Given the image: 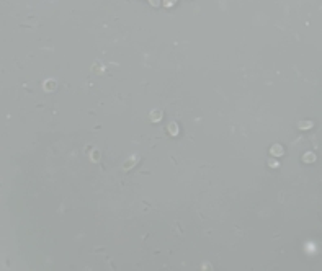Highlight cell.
Returning a JSON list of instances; mask_svg holds the SVG:
<instances>
[{
  "label": "cell",
  "instance_id": "6da1fadb",
  "mask_svg": "<svg viewBox=\"0 0 322 271\" xmlns=\"http://www.w3.org/2000/svg\"><path fill=\"white\" fill-rule=\"evenodd\" d=\"M270 152H272L273 157H281L283 155V147H281V145H273Z\"/></svg>",
  "mask_w": 322,
  "mask_h": 271
},
{
  "label": "cell",
  "instance_id": "7a4b0ae2",
  "mask_svg": "<svg viewBox=\"0 0 322 271\" xmlns=\"http://www.w3.org/2000/svg\"><path fill=\"white\" fill-rule=\"evenodd\" d=\"M160 119H162V111L157 110V111H152L151 113V121L156 122V121H160Z\"/></svg>",
  "mask_w": 322,
  "mask_h": 271
},
{
  "label": "cell",
  "instance_id": "3957f363",
  "mask_svg": "<svg viewBox=\"0 0 322 271\" xmlns=\"http://www.w3.org/2000/svg\"><path fill=\"white\" fill-rule=\"evenodd\" d=\"M303 160L306 162V163H311V162L316 160V155L312 152H306V154H304V157H303Z\"/></svg>",
  "mask_w": 322,
  "mask_h": 271
},
{
  "label": "cell",
  "instance_id": "277c9868",
  "mask_svg": "<svg viewBox=\"0 0 322 271\" xmlns=\"http://www.w3.org/2000/svg\"><path fill=\"white\" fill-rule=\"evenodd\" d=\"M168 131H170L172 136H177L178 134V126L175 124V122H170V124H168Z\"/></svg>",
  "mask_w": 322,
  "mask_h": 271
},
{
  "label": "cell",
  "instance_id": "5b68a950",
  "mask_svg": "<svg viewBox=\"0 0 322 271\" xmlns=\"http://www.w3.org/2000/svg\"><path fill=\"white\" fill-rule=\"evenodd\" d=\"M298 126H299V129H309V127H312V122L311 121H303V122H299Z\"/></svg>",
  "mask_w": 322,
  "mask_h": 271
},
{
  "label": "cell",
  "instance_id": "8992f818",
  "mask_svg": "<svg viewBox=\"0 0 322 271\" xmlns=\"http://www.w3.org/2000/svg\"><path fill=\"white\" fill-rule=\"evenodd\" d=\"M175 2H177V0H163V5H165V7H173Z\"/></svg>",
  "mask_w": 322,
  "mask_h": 271
},
{
  "label": "cell",
  "instance_id": "52a82bcc",
  "mask_svg": "<svg viewBox=\"0 0 322 271\" xmlns=\"http://www.w3.org/2000/svg\"><path fill=\"white\" fill-rule=\"evenodd\" d=\"M136 162H137V157H134V158H133V160H131V162H126L124 168H128V167H133V165L136 163Z\"/></svg>",
  "mask_w": 322,
  "mask_h": 271
},
{
  "label": "cell",
  "instance_id": "ba28073f",
  "mask_svg": "<svg viewBox=\"0 0 322 271\" xmlns=\"http://www.w3.org/2000/svg\"><path fill=\"white\" fill-rule=\"evenodd\" d=\"M268 165H270V167H278V162L272 158V160H268Z\"/></svg>",
  "mask_w": 322,
  "mask_h": 271
},
{
  "label": "cell",
  "instance_id": "9c48e42d",
  "mask_svg": "<svg viewBox=\"0 0 322 271\" xmlns=\"http://www.w3.org/2000/svg\"><path fill=\"white\" fill-rule=\"evenodd\" d=\"M151 5H159V0H151Z\"/></svg>",
  "mask_w": 322,
  "mask_h": 271
}]
</instances>
